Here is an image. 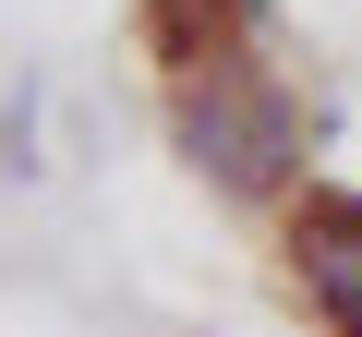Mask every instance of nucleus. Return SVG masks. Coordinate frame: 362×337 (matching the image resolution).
Instances as JSON below:
<instances>
[{
	"instance_id": "obj_1",
	"label": "nucleus",
	"mask_w": 362,
	"mask_h": 337,
	"mask_svg": "<svg viewBox=\"0 0 362 337\" xmlns=\"http://www.w3.org/2000/svg\"><path fill=\"white\" fill-rule=\"evenodd\" d=\"M169 133H181V157H194L206 181H230V193H278L290 168H302V109H290L254 61L181 73V85H169Z\"/></svg>"
},
{
	"instance_id": "obj_2",
	"label": "nucleus",
	"mask_w": 362,
	"mask_h": 337,
	"mask_svg": "<svg viewBox=\"0 0 362 337\" xmlns=\"http://www.w3.org/2000/svg\"><path fill=\"white\" fill-rule=\"evenodd\" d=\"M290 265H302L314 313H326L338 337H362V205H302V229H290Z\"/></svg>"
}]
</instances>
